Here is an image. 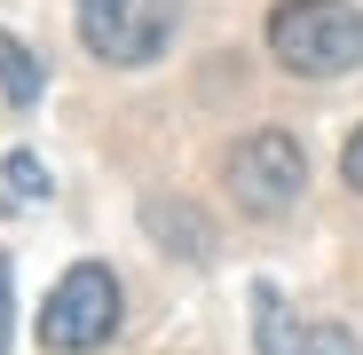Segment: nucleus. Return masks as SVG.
Masks as SVG:
<instances>
[{
  "instance_id": "nucleus-1",
  "label": "nucleus",
  "mask_w": 363,
  "mask_h": 355,
  "mask_svg": "<svg viewBox=\"0 0 363 355\" xmlns=\"http://www.w3.org/2000/svg\"><path fill=\"white\" fill-rule=\"evenodd\" d=\"M269 55L292 79H347L363 72V9L355 0H277Z\"/></svg>"
},
{
  "instance_id": "nucleus-2",
  "label": "nucleus",
  "mask_w": 363,
  "mask_h": 355,
  "mask_svg": "<svg viewBox=\"0 0 363 355\" xmlns=\"http://www.w3.org/2000/svg\"><path fill=\"white\" fill-rule=\"evenodd\" d=\"M221 182H229V205L237 213L277 221V213L300 205V190H308V158H300V142L284 127H253L245 142L221 158Z\"/></svg>"
},
{
  "instance_id": "nucleus-3",
  "label": "nucleus",
  "mask_w": 363,
  "mask_h": 355,
  "mask_svg": "<svg viewBox=\"0 0 363 355\" xmlns=\"http://www.w3.org/2000/svg\"><path fill=\"white\" fill-rule=\"evenodd\" d=\"M182 32V0H79V40L111 72H143Z\"/></svg>"
},
{
  "instance_id": "nucleus-4",
  "label": "nucleus",
  "mask_w": 363,
  "mask_h": 355,
  "mask_svg": "<svg viewBox=\"0 0 363 355\" xmlns=\"http://www.w3.org/2000/svg\"><path fill=\"white\" fill-rule=\"evenodd\" d=\"M118 308H127V300H118V276L103 261H79V269L55 276L48 308H40V339L55 355H87V347H103L118 332Z\"/></svg>"
},
{
  "instance_id": "nucleus-5",
  "label": "nucleus",
  "mask_w": 363,
  "mask_h": 355,
  "mask_svg": "<svg viewBox=\"0 0 363 355\" xmlns=\"http://www.w3.org/2000/svg\"><path fill=\"white\" fill-rule=\"evenodd\" d=\"M253 308H261V355H363L355 332H340V324H292L277 292H261Z\"/></svg>"
},
{
  "instance_id": "nucleus-6",
  "label": "nucleus",
  "mask_w": 363,
  "mask_h": 355,
  "mask_svg": "<svg viewBox=\"0 0 363 355\" xmlns=\"http://www.w3.org/2000/svg\"><path fill=\"white\" fill-rule=\"evenodd\" d=\"M0 103H16V111L40 103V55L24 40H9V32H0Z\"/></svg>"
},
{
  "instance_id": "nucleus-7",
  "label": "nucleus",
  "mask_w": 363,
  "mask_h": 355,
  "mask_svg": "<svg viewBox=\"0 0 363 355\" xmlns=\"http://www.w3.org/2000/svg\"><path fill=\"white\" fill-rule=\"evenodd\" d=\"M150 229L166 237V253H182V261H206V245H213L206 221H198V213H182V205H150Z\"/></svg>"
},
{
  "instance_id": "nucleus-8",
  "label": "nucleus",
  "mask_w": 363,
  "mask_h": 355,
  "mask_svg": "<svg viewBox=\"0 0 363 355\" xmlns=\"http://www.w3.org/2000/svg\"><path fill=\"white\" fill-rule=\"evenodd\" d=\"M0 174H9V190H16V198H32V205L48 198V174H40L32 150H9V166H0Z\"/></svg>"
},
{
  "instance_id": "nucleus-9",
  "label": "nucleus",
  "mask_w": 363,
  "mask_h": 355,
  "mask_svg": "<svg viewBox=\"0 0 363 355\" xmlns=\"http://www.w3.org/2000/svg\"><path fill=\"white\" fill-rule=\"evenodd\" d=\"M340 174H347V190H363V127L347 135V150H340Z\"/></svg>"
},
{
  "instance_id": "nucleus-10",
  "label": "nucleus",
  "mask_w": 363,
  "mask_h": 355,
  "mask_svg": "<svg viewBox=\"0 0 363 355\" xmlns=\"http://www.w3.org/2000/svg\"><path fill=\"white\" fill-rule=\"evenodd\" d=\"M0 355H9V269H0Z\"/></svg>"
}]
</instances>
